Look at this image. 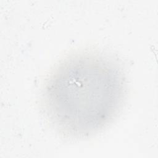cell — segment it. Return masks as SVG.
<instances>
[{"mask_svg":"<svg viewBox=\"0 0 158 158\" xmlns=\"http://www.w3.org/2000/svg\"><path fill=\"white\" fill-rule=\"evenodd\" d=\"M126 94L122 70L113 60L83 52L61 62L44 91L46 114L54 127L69 136L96 133L118 114Z\"/></svg>","mask_w":158,"mask_h":158,"instance_id":"6da1fadb","label":"cell"}]
</instances>
